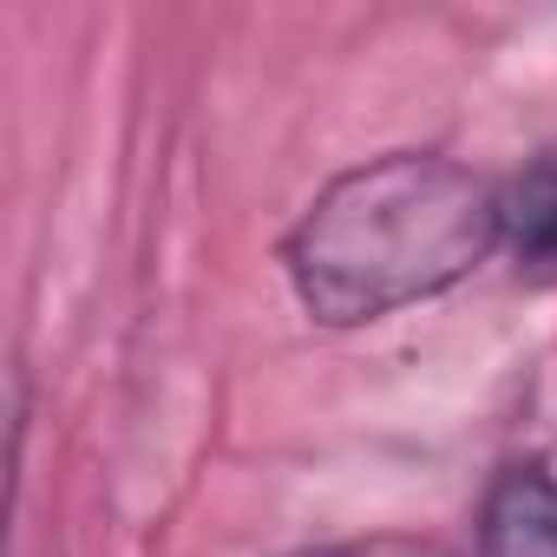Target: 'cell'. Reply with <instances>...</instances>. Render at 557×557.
<instances>
[{
    "label": "cell",
    "mask_w": 557,
    "mask_h": 557,
    "mask_svg": "<svg viewBox=\"0 0 557 557\" xmlns=\"http://www.w3.org/2000/svg\"><path fill=\"white\" fill-rule=\"evenodd\" d=\"M498 190L453 158L394 151L342 171L289 230V283L329 329L381 322L498 249Z\"/></svg>",
    "instance_id": "cell-1"
},
{
    "label": "cell",
    "mask_w": 557,
    "mask_h": 557,
    "mask_svg": "<svg viewBox=\"0 0 557 557\" xmlns=\"http://www.w3.org/2000/svg\"><path fill=\"white\" fill-rule=\"evenodd\" d=\"M498 236L524 262H557V145L498 190Z\"/></svg>",
    "instance_id": "cell-2"
},
{
    "label": "cell",
    "mask_w": 557,
    "mask_h": 557,
    "mask_svg": "<svg viewBox=\"0 0 557 557\" xmlns=\"http://www.w3.org/2000/svg\"><path fill=\"white\" fill-rule=\"evenodd\" d=\"M492 557H557V485L537 472H518L498 485L485 518Z\"/></svg>",
    "instance_id": "cell-3"
}]
</instances>
